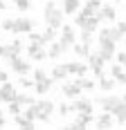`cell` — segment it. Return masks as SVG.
Returning <instances> with one entry per match:
<instances>
[{"label": "cell", "mask_w": 126, "mask_h": 130, "mask_svg": "<svg viewBox=\"0 0 126 130\" xmlns=\"http://www.w3.org/2000/svg\"><path fill=\"white\" fill-rule=\"evenodd\" d=\"M117 63L122 65V67H126V52H122V54H117Z\"/></svg>", "instance_id": "f35d334b"}, {"label": "cell", "mask_w": 126, "mask_h": 130, "mask_svg": "<svg viewBox=\"0 0 126 130\" xmlns=\"http://www.w3.org/2000/svg\"><path fill=\"white\" fill-rule=\"evenodd\" d=\"M9 67H11L16 74H27L32 70V65L27 63V61H23V58H18V56H11L9 58Z\"/></svg>", "instance_id": "2e32d148"}, {"label": "cell", "mask_w": 126, "mask_h": 130, "mask_svg": "<svg viewBox=\"0 0 126 130\" xmlns=\"http://www.w3.org/2000/svg\"><path fill=\"white\" fill-rule=\"evenodd\" d=\"M119 103H122V96H115V94H108V96H101L99 99V105L106 110V112H110V115L115 112V108H117Z\"/></svg>", "instance_id": "4fadbf2b"}, {"label": "cell", "mask_w": 126, "mask_h": 130, "mask_svg": "<svg viewBox=\"0 0 126 130\" xmlns=\"http://www.w3.org/2000/svg\"><path fill=\"white\" fill-rule=\"evenodd\" d=\"M27 36H29L32 43H36V45H47V43L43 40V34H38V31H34V29H32V31H27Z\"/></svg>", "instance_id": "4dcf8cb0"}, {"label": "cell", "mask_w": 126, "mask_h": 130, "mask_svg": "<svg viewBox=\"0 0 126 130\" xmlns=\"http://www.w3.org/2000/svg\"><path fill=\"white\" fill-rule=\"evenodd\" d=\"M115 45H117V43H113V40H99V52L97 54H99L106 63L115 56Z\"/></svg>", "instance_id": "8fae6325"}, {"label": "cell", "mask_w": 126, "mask_h": 130, "mask_svg": "<svg viewBox=\"0 0 126 130\" xmlns=\"http://www.w3.org/2000/svg\"><path fill=\"white\" fill-rule=\"evenodd\" d=\"M7 9V5H5V0H0V11H5Z\"/></svg>", "instance_id": "7bdbcfd3"}, {"label": "cell", "mask_w": 126, "mask_h": 130, "mask_svg": "<svg viewBox=\"0 0 126 130\" xmlns=\"http://www.w3.org/2000/svg\"><path fill=\"white\" fill-rule=\"evenodd\" d=\"M110 76L117 81V83H122V85H126V74H124V67L119 63H115L113 67H110Z\"/></svg>", "instance_id": "d4e9b609"}, {"label": "cell", "mask_w": 126, "mask_h": 130, "mask_svg": "<svg viewBox=\"0 0 126 130\" xmlns=\"http://www.w3.org/2000/svg\"><path fill=\"white\" fill-rule=\"evenodd\" d=\"M11 25H14V18H5L2 20V29L5 31H11Z\"/></svg>", "instance_id": "74e56055"}, {"label": "cell", "mask_w": 126, "mask_h": 130, "mask_svg": "<svg viewBox=\"0 0 126 130\" xmlns=\"http://www.w3.org/2000/svg\"><path fill=\"white\" fill-rule=\"evenodd\" d=\"M99 7H101L99 0H86V5L79 9V13H81V16H92V13L99 11Z\"/></svg>", "instance_id": "44dd1931"}, {"label": "cell", "mask_w": 126, "mask_h": 130, "mask_svg": "<svg viewBox=\"0 0 126 130\" xmlns=\"http://www.w3.org/2000/svg\"><path fill=\"white\" fill-rule=\"evenodd\" d=\"M113 117L117 119V126H126V94L122 96V103L115 108Z\"/></svg>", "instance_id": "ffe728a7"}, {"label": "cell", "mask_w": 126, "mask_h": 130, "mask_svg": "<svg viewBox=\"0 0 126 130\" xmlns=\"http://www.w3.org/2000/svg\"><path fill=\"white\" fill-rule=\"evenodd\" d=\"M99 23H101V18L97 16V13H92V16H81V13H77V18H74V25L77 27L90 29V31H95V29L99 27Z\"/></svg>", "instance_id": "277c9868"}, {"label": "cell", "mask_w": 126, "mask_h": 130, "mask_svg": "<svg viewBox=\"0 0 126 130\" xmlns=\"http://www.w3.org/2000/svg\"><path fill=\"white\" fill-rule=\"evenodd\" d=\"M59 112H61L63 117H65V115H70V103H63L61 108H59Z\"/></svg>", "instance_id": "ab89813d"}, {"label": "cell", "mask_w": 126, "mask_h": 130, "mask_svg": "<svg viewBox=\"0 0 126 130\" xmlns=\"http://www.w3.org/2000/svg\"><path fill=\"white\" fill-rule=\"evenodd\" d=\"M9 112H11L14 117H16V115H18V112H20V103H18V101H16V99H14V101H9Z\"/></svg>", "instance_id": "d590c367"}, {"label": "cell", "mask_w": 126, "mask_h": 130, "mask_svg": "<svg viewBox=\"0 0 126 130\" xmlns=\"http://www.w3.org/2000/svg\"><path fill=\"white\" fill-rule=\"evenodd\" d=\"M34 123H36V121H34V119H29L27 115H20V112L16 115V126H18V128L32 130V128H34Z\"/></svg>", "instance_id": "484cf974"}, {"label": "cell", "mask_w": 126, "mask_h": 130, "mask_svg": "<svg viewBox=\"0 0 126 130\" xmlns=\"http://www.w3.org/2000/svg\"><path fill=\"white\" fill-rule=\"evenodd\" d=\"M25 115H27L29 119H34V121H45V123H50L52 115H54V103L47 101V99L34 101L32 105H27Z\"/></svg>", "instance_id": "6da1fadb"}, {"label": "cell", "mask_w": 126, "mask_h": 130, "mask_svg": "<svg viewBox=\"0 0 126 130\" xmlns=\"http://www.w3.org/2000/svg\"><path fill=\"white\" fill-rule=\"evenodd\" d=\"M27 56H29L32 61H45V58H47L45 45H36V43H32V45L27 47Z\"/></svg>", "instance_id": "5bb4252c"}, {"label": "cell", "mask_w": 126, "mask_h": 130, "mask_svg": "<svg viewBox=\"0 0 126 130\" xmlns=\"http://www.w3.org/2000/svg\"><path fill=\"white\" fill-rule=\"evenodd\" d=\"M81 43H92V31L90 29H81Z\"/></svg>", "instance_id": "e575fe53"}, {"label": "cell", "mask_w": 126, "mask_h": 130, "mask_svg": "<svg viewBox=\"0 0 126 130\" xmlns=\"http://www.w3.org/2000/svg\"><path fill=\"white\" fill-rule=\"evenodd\" d=\"M115 85H117V81H115L113 76H110V78H108V76H99V88L104 92H110Z\"/></svg>", "instance_id": "f1b7e54d"}, {"label": "cell", "mask_w": 126, "mask_h": 130, "mask_svg": "<svg viewBox=\"0 0 126 130\" xmlns=\"http://www.w3.org/2000/svg\"><path fill=\"white\" fill-rule=\"evenodd\" d=\"M65 67H68V74H74V76H86V72H88V63H81V61L65 63Z\"/></svg>", "instance_id": "ac0fdd59"}, {"label": "cell", "mask_w": 126, "mask_h": 130, "mask_svg": "<svg viewBox=\"0 0 126 130\" xmlns=\"http://www.w3.org/2000/svg\"><path fill=\"white\" fill-rule=\"evenodd\" d=\"M14 2H16V7H18L20 11H27V9H29V0H14Z\"/></svg>", "instance_id": "8d00e7d4"}, {"label": "cell", "mask_w": 126, "mask_h": 130, "mask_svg": "<svg viewBox=\"0 0 126 130\" xmlns=\"http://www.w3.org/2000/svg\"><path fill=\"white\" fill-rule=\"evenodd\" d=\"M52 85H54V81H52V76L45 74V70H41V67L34 70V90L38 94H47L52 90Z\"/></svg>", "instance_id": "3957f363"}, {"label": "cell", "mask_w": 126, "mask_h": 130, "mask_svg": "<svg viewBox=\"0 0 126 130\" xmlns=\"http://www.w3.org/2000/svg\"><path fill=\"white\" fill-rule=\"evenodd\" d=\"M5 123H7V121H5V117H2V112H0V128H2Z\"/></svg>", "instance_id": "ee69618b"}, {"label": "cell", "mask_w": 126, "mask_h": 130, "mask_svg": "<svg viewBox=\"0 0 126 130\" xmlns=\"http://www.w3.org/2000/svg\"><path fill=\"white\" fill-rule=\"evenodd\" d=\"M81 2L83 0H63V13H68V16H72L81 9Z\"/></svg>", "instance_id": "cb8c5ba5"}, {"label": "cell", "mask_w": 126, "mask_h": 130, "mask_svg": "<svg viewBox=\"0 0 126 130\" xmlns=\"http://www.w3.org/2000/svg\"><path fill=\"white\" fill-rule=\"evenodd\" d=\"M113 2H119V0H113Z\"/></svg>", "instance_id": "f6af8a7d"}, {"label": "cell", "mask_w": 126, "mask_h": 130, "mask_svg": "<svg viewBox=\"0 0 126 130\" xmlns=\"http://www.w3.org/2000/svg\"><path fill=\"white\" fill-rule=\"evenodd\" d=\"M65 52H68V50L63 47L61 43H50V50H47V56H50L52 61H54V58H59V56H63Z\"/></svg>", "instance_id": "4316f807"}, {"label": "cell", "mask_w": 126, "mask_h": 130, "mask_svg": "<svg viewBox=\"0 0 126 130\" xmlns=\"http://www.w3.org/2000/svg\"><path fill=\"white\" fill-rule=\"evenodd\" d=\"M54 34H56L54 27H45V31H43V40H45V43H52V40H54Z\"/></svg>", "instance_id": "d6a6232c"}, {"label": "cell", "mask_w": 126, "mask_h": 130, "mask_svg": "<svg viewBox=\"0 0 126 130\" xmlns=\"http://www.w3.org/2000/svg\"><path fill=\"white\" fill-rule=\"evenodd\" d=\"M124 38V34L117 29V27H101L99 31V40H113V43H119Z\"/></svg>", "instance_id": "30bf717a"}, {"label": "cell", "mask_w": 126, "mask_h": 130, "mask_svg": "<svg viewBox=\"0 0 126 130\" xmlns=\"http://www.w3.org/2000/svg\"><path fill=\"white\" fill-rule=\"evenodd\" d=\"M5 2H7V0H5Z\"/></svg>", "instance_id": "7dc6e473"}, {"label": "cell", "mask_w": 126, "mask_h": 130, "mask_svg": "<svg viewBox=\"0 0 126 130\" xmlns=\"http://www.w3.org/2000/svg\"><path fill=\"white\" fill-rule=\"evenodd\" d=\"M23 45H25V43H23L20 38L11 40L9 45H0V58H7V61H9L11 56H18L20 50H23Z\"/></svg>", "instance_id": "5b68a950"}, {"label": "cell", "mask_w": 126, "mask_h": 130, "mask_svg": "<svg viewBox=\"0 0 126 130\" xmlns=\"http://www.w3.org/2000/svg\"><path fill=\"white\" fill-rule=\"evenodd\" d=\"M97 16H99L101 20H108V23H113L115 18H117V9H115L113 5H101L99 11H97Z\"/></svg>", "instance_id": "d6986e66"}, {"label": "cell", "mask_w": 126, "mask_h": 130, "mask_svg": "<svg viewBox=\"0 0 126 130\" xmlns=\"http://www.w3.org/2000/svg\"><path fill=\"white\" fill-rule=\"evenodd\" d=\"M36 27V23L27 16H20V18H14V25H11V31L14 34H27Z\"/></svg>", "instance_id": "8992f818"}, {"label": "cell", "mask_w": 126, "mask_h": 130, "mask_svg": "<svg viewBox=\"0 0 126 130\" xmlns=\"http://www.w3.org/2000/svg\"><path fill=\"white\" fill-rule=\"evenodd\" d=\"M70 50H72V52H74L77 56H81V58H86V56L90 54V45H88V43H79V45L74 43V45H72Z\"/></svg>", "instance_id": "83f0119b"}, {"label": "cell", "mask_w": 126, "mask_h": 130, "mask_svg": "<svg viewBox=\"0 0 126 130\" xmlns=\"http://www.w3.org/2000/svg\"><path fill=\"white\" fill-rule=\"evenodd\" d=\"M16 101H18L20 105H32L34 101H36V99H32L29 94H16Z\"/></svg>", "instance_id": "1f68e13d"}, {"label": "cell", "mask_w": 126, "mask_h": 130, "mask_svg": "<svg viewBox=\"0 0 126 130\" xmlns=\"http://www.w3.org/2000/svg\"><path fill=\"white\" fill-rule=\"evenodd\" d=\"M16 94H18V90L14 88V83H9V81H5V83L0 85V101L9 103V101H14V99H16Z\"/></svg>", "instance_id": "7c38bea8"}, {"label": "cell", "mask_w": 126, "mask_h": 130, "mask_svg": "<svg viewBox=\"0 0 126 130\" xmlns=\"http://www.w3.org/2000/svg\"><path fill=\"white\" fill-rule=\"evenodd\" d=\"M124 47H126V45H124ZM124 52H126V50H124Z\"/></svg>", "instance_id": "bcb514c9"}, {"label": "cell", "mask_w": 126, "mask_h": 130, "mask_svg": "<svg viewBox=\"0 0 126 130\" xmlns=\"http://www.w3.org/2000/svg\"><path fill=\"white\" fill-rule=\"evenodd\" d=\"M61 92H63L65 99H77V96H81V88H79L77 81H68V83H63Z\"/></svg>", "instance_id": "9a60e30c"}, {"label": "cell", "mask_w": 126, "mask_h": 130, "mask_svg": "<svg viewBox=\"0 0 126 130\" xmlns=\"http://www.w3.org/2000/svg\"><path fill=\"white\" fill-rule=\"evenodd\" d=\"M43 18H45L47 27H54V29H59V27L63 25V9H59V7L54 5V0H50V2H45Z\"/></svg>", "instance_id": "7a4b0ae2"}, {"label": "cell", "mask_w": 126, "mask_h": 130, "mask_svg": "<svg viewBox=\"0 0 126 130\" xmlns=\"http://www.w3.org/2000/svg\"><path fill=\"white\" fill-rule=\"evenodd\" d=\"M86 58H88V70L95 72V76H104V65H106V61L101 58L99 54H97V52H90Z\"/></svg>", "instance_id": "ba28073f"}, {"label": "cell", "mask_w": 126, "mask_h": 130, "mask_svg": "<svg viewBox=\"0 0 126 130\" xmlns=\"http://www.w3.org/2000/svg\"><path fill=\"white\" fill-rule=\"evenodd\" d=\"M68 76H70V74H68L65 63H56L54 67H52V81H65Z\"/></svg>", "instance_id": "7402d4cb"}, {"label": "cell", "mask_w": 126, "mask_h": 130, "mask_svg": "<svg viewBox=\"0 0 126 130\" xmlns=\"http://www.w3.org/2000/svg\"><path fill=\"white\" fill-rule=\"evenodd\" d=\"M95 126H97L99 130L113 128V117H110V112H106V110H104V115H99V117H97V121H95Z\"/></svg>", "instance_id": "603a6c76"}, {"label": "cell", "mask_w": 126, "mask_h": 130, "mask_svg": "<svg viewBox=\"0 0 126 130\" xmlns=\"http://www.w3.org/2000/svg\"><path fill=\"white\" fill-rule=\"evenodd\" d=\"M70 112H92V101L77 96L74 103H70Z\"/></svg>", "instance_id": "e0dca14e"}, {"label": "cell", "mask_w": 126, "mask_h": 130, "mask_svg": "<svg viewBox=\"0 0 126 130\" xmlns=\"http://www.w3.org/2000/svg\"><path fill=\"white\" fill-rule=\"evenodd\" d=\"M5 81H7V72H5V70H0V83H5Z\"/></svg>", "instance_id": "b9f144b4"}, {"label": "cell", "mask_w": 126, "mask_h": 130, "mask_svg": "<svg viewBox=\"0 0 126 130\" xmlns=\"http://www.w3.org/2000/svg\"><path fill=\"white\" fill-rule=\"evenodd\" d=\"M77 83H79L81 90H92V88H95V81H90V78H86V76H79Z\"/></svg>", "instance_id": "f546056e"}, {"label": "cell", "mask_w": 126, "mask_h": 130, "mask_svg": "<svg viewBox=\"0 0 126 130\" xmlns=\"http://www.w3.org/2000/svg\"><path fill=\"white\" fill-rule=\"evenodd\" d=\"M18 83H20L23 88H34V78H27L25 74H20V78H18Z\"/></svg>", "instance_id": "836d02e7"}, {"label": "cell", "mask_w": 126, "mask_h": 130, "mask_svg": "<svg viewBox=\"0 0 126 130\" xmlns=\"http://www.w3.org/2000/svg\"><path fill=\"white\" fill-rule=\"evenodd\" d=\"M117 29H119L122 34H126V20H124V23H119V25H117Z\"/></svg>", "instance_id": "60d3db41"}, {"label": "cell", "mask_w": 126, "mask_h": 130, "mask_svg": "<svg viewBox=\"0 0 126 130\" xmlns=\"http://www.w3.org/2000/svg\"><path fill=\"white\" fill-rule=\"evenodd\" d=\"M90 123H92V112H77L74 121L68 123L65 128L68 130H83V128H88Z\"/></svg>", "instance_id": "52a82bcc"}, {"label": "cell", "mask_w": 126, "mask_h": 130, "mask_svg": "<svg viewBox=\"0 0 126 130\" xmlns=\"http://www.w3.org/2000/svg\"><path fill=\"white\" fill-rule=\"evenodd\" d=\"M74 40H77V34H74V29H72V25H61V43L65 50H70L72 45H74Z\"/></svg>", "instance_id": "9c48e42d"}]
</instances>
